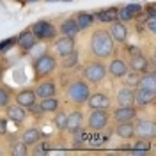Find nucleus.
<instances>
[{
    "label": "nucleus",
    "mask_w": 156,
    "mask_h": 156,
    "mask_svg": "<svg viewBox=\"0 0 156 156\" xmlns=\"http://www.w3.org/2000/svg\"><path fill=\"white\" fill-rule=\"evenodd\" d=\"M89 46H90V53L96 58H108L114 55V50H115V44H114V39L110 36V32L105 29H98L92 32V36L89 39Z\"/></svg>",
    "instance_id": "obj_1"
},
{
    "label": "nucleus",
    "mask_w": 156,
    "mask_h": 156,
    "mask_svg": "<svg viewBox=\"0 0 156 156\" xmlns=\"http://www.w3.org/2000/svg\"><path fill=\"white\" fill-rule=\"evenodd\" d=\"M89 96H90V87L85 80H75L66 89V98L75 105H85Z\"/></svg>",
    "instance_id": "obj_2"
},
{
    "label": "nucleus",
    "mask_w": 156,
    "mask_h": 156,
    "mask_svg": "<svg viewBox=\"0 0 156 156\" xmlns=\"http://www.w3.org/2000/svg\"><path fill=\"white\" fill-rule=\"evenodd\" d=\"M83 78H85V82H90V83H101V82H105V78H107V66L101 62V60H92V62H89L87 66L83 68Z\"/></svg>",
    "instance_id": "obj_3"
},
{
    "label": "nucleus",
    "mask_w": 156,
    "mask_h": 156,
    "mask_svg": "<svg viewBox=\"0 0 156 156\" xmlns=\"http://www.w3.org/2000/svg\"><path fill=\"white\" fill-rule=\"evenodd\" d=\"M57 68V60L51 53H43L39 55L36 60H34V71H36V76L43 78V76H48L51 75Z\"/></svg>",
    "instance_id": "obj_4"
},
{
    "label": "nucleus",
    "mask_w": 156,
    "mask_h": 156,
    "mask_svg": "<svg viewBox=\"0 0 156 156\" xmlns=\"http://www.w3.org/2000/svg\"><path fill=\"white\" fill-rule=\"evenodd\" d=\"M110 121V114L107 112V108H94L87 119V126L90 131H101L105 129Z\"/></svg>",
    "instance_id": "obj_5"
},
{
    "label": "nucleus",
    "mask_w": 156,
    "mask_h": 156,
    "mask_svg": "<svg viewBox=\"0 0 156 156\" xmlns=\"http://www.w3.org/2000/svg\"><path fill=\"white\" fill-rule=\"evenodd\" d=\"M32 32L34 36L37 37V41H50L57 36V29L51 21H46V20H39L32 25Z\"/></svg>",
    "instance_id": "obj_6"
},
{
    "label": "nucleus",
    "mask_w": 156,
    "mask_h": 156,
    "mask_svg": "<svg viewBox=\"0 0 156 156\" xmlns=\"http://www.w3.org/2000/svg\"><path fill=\"white\" fill-rule=\"evenodd\" d=\"M135 126V135L140 136V138H154V133H156V124L149 119H140L133 122Z\"/></svg>",
    "instance_id": "obj_7"
},
{
    "label": "nucleus",
    "mask_w": 156,
    "mask_h": 156,
    "mask_svg": "<svg viewBox=\"0 0 156 156\" xmlns=\"http://www.w3.org/2000/svg\"><path fill=\"white\" fill-rule=\"evenodd\" d=\"M154 92L153 90H147V89H136L133 90V105L136 107L144 108V107H149V105H153L154 103Z\"/></svg>",
    "instance_id": "obj_8"
},
{
    "label": "nucleus",
    "mask_w": 156,
    "mask_h": 156,
    "mask_svg": "<svg viewBox=\"0 0 156 156\" xmlns=\"http://www.w3.org/2000/svg\"><path fill=\"white\" fill-rule=\"evenodd\" d=\"M136 115H138V112L133 105L131 107H117L112 114L115 122H131L136 119Z\"/></svg>",
    "instance_id": "obj_9"
},
{
    "label": "nucleus",
    "mask_w": 156,
    "mask_h": 156,
    "mask_svg": "<svg viewBox=\"0 0 156 156\" xmlns=\"http://www.w3.org/2000/svg\"><path fill=\"white\" fill-rule=\"evenodd\" d=\"M107 73H110V76L115 78V80L124 78V75L128 73V62L122 58H112L107 68Z\"/></svg>",
    "instance_id": "obj_10"
},
{
    "label": "nucleus",
    "mask_w": 156,
    "mask_h": 156,
    "mask_svg": "<svg viewBox=\"0 0 156 156\" xmlns=\"http://www.w3.org/2000/svg\"><path fill=\"white\" fill-rule=\"evenodd\" d=\"M36 96L37 98H50V96H55L57 94V83L53 80H44V82H39L36 89H34Z\"/></svg>",
    "instance_id": "obj_11"
},
{
    "label": "nucleus",
    "mask_w": 156,
    "mask_h": 156,
    "mask_svg": "<svg viewBox=\"0 0 156 156\" xmlns=\"http://www.w3.org/2000/svg\"><path fill=\"white\" fill-rule=\"evenodd\" d=\"M108 32H110V36H112V39H114L115 43H124L126 37H128L126 25H124V21H119V20H115V21L110 23Z\"/></svg>",
    "instance_id": "obj_12"
},
{
    "label": "nucleus",
    "mask_w": 156,
    "mask_h": 156,
    "mask_svg": "<svg viewBox=\"0 0 156 156\" xmlns=\"http://www.w3.org/2000/svg\"><path fill=\"white\" fill-rule=\"evenodd\" d=\"M16 43H18V46L23 50V51H30V50L37 44V37H36L34 32L29 29V30H23L18 37H16Z\"/></svg>",
    "instance_id": "obj_13"
},
{
    "label": "nucleus",
    "mask_w": 156,
    "mask_h": 156,
    "mask_svg": "<svg viewBox=\"0 0 156 156\" xmlns=\"http://www.w3.org/2000/svg\"><path fill=\"white\" fill-rule=\"evenodd\" d=\"M5 114L9 117L12 122H16V124H21V122H25V119H27V108L20 107L18 103H14V105H7L5 107Z\"/></svg>",
    "instance_id": "obj_14"
},
{
    "label": "nucleus",
    "mask_w": 156,
    "mask_h": 156,
    "mask_svg": "<svg viewBox=\"0 0 156 156\" xmlns=\"http://www.w3.org/2000/svg\"><path fill=\"white\" fill-rule=\"evenodd\" d=\"M75 44H76V43H75V37H69V36H62V37H58L57 41H55V51H57L60 57H64V55L71 53L73 50L76 48Z\"/></svg>",
    "instance_id": "obj_15"
},
{
    "label": "nucleus",
    "mask_w": 156,
    "mask_h": 156,
    "mask_svg": "<svg viewBox=\"0 0 156 156\" xmlns=\"http://www.w3.org/2000/svg\"><path fill=\"white\" fill-rule=\"evenodd\" d=\"M85 103L89 105L90 110H94V108H108L110 107V98L105 92H96V94H90Z\"/></svg>",
    "instance_id": "obj_16"
},
{
    "label": "nucleus",
    "mask_w": 156,
    "mask_h": 156,
    "mask_svg": "<svg viewBox=\"0 0 156 156\" xmlns=\"http://www.w3.org/2000/svg\"><path fill=\"white\" fill-rule=\"evenodd\" d=\"M117 105L119 107H131L133 105V87H129V85H122V87L117 90Z\"/></svg>",
    "instance_id": "obj_17"
},
{
    "label": "nucleus",
    "mask_w": 156,
    "mask_h": 156,
    "mask_svg": "<svg viewBox=\"0 0 156 156\" xmlns=\"http://www.w3.org/2000/svg\"><path fill=\"white\" fill-rule=\"evenodd\" d=\"M36 101H37V96H36L34 89H21L18 94H16V103L23 108H29Z\"/></svg>",
    "instance_id": "obj_18"
},
{
    "label": "nucleus",
    "mask_w": 156,
    "mask_h": 156,
    "mask_svg": "<svg viewBox=\"0 0 156 156\" xmlns=\"http://www.w3.org/2000/svg\"><path fill=\"white\" fill-rule=\"evenodd\" d=\"M117 136H121L122 140H129L135 136V126H133V121L131 122H117V126L114 128Z\"/></svg>",
    "instance_id": "obj_19"
},
{
    "label": "nucleus",
    "mask_w": 156,
    "mask_h": 156,
    "mask_svg": "<svg viewBox=\"0 0 156 156\" xmlns=\"http://www.w3.org/2000/svg\"><path fill=\"white\" fill-rule=\"evenodd\" d=\"M58 32L62 34V36H69V37H76L80 29H78L76 21L75 18H66L62 23H60V27H58Z\"/></svg>",
    "instance_id": "obj_20"
},
{
    "label": "nucleus",
    "mask_w": 156,
    "mask_h": 156,
    "mask_svg": "<svg viewBox=\"0 0 156 156\" xmlns=\"http://www.w3.org/2000/svg\"><path fill=\"white\" fill-rule=\"evenodd\" d=\"M82 122H83V114L80 110H75L68 114V119H66V129L68 131H76L78 128H82Z\"/></svg>",
    "instance_id": "obj_21"
},
{
    "label": "nucleus",
    "mask_w": 156,
    "mask_h": 156,
    "mask_svg": "<svg viewBox=\"0 0 156 156\" xmlns=\"http://www.w3.org/2000/svg\"><path fill=\"white\" fill-rule=\"evenodd\" d=\"M147 66H149V62L144 57V53H138V55H131L129 57V66L128 68H131L135 73H144V71H147Z\"/></svg>",
    "instance_id": "obj_22"
},
{
    "label": "nucleus",
    "mask_w": 156,
    "mask_h": 156,
    "mask_svg": "<svg viewBox=\"0 0 156 156\" xmlns=\"http://www.w3.org/2000/svg\"><path fill=\"white\" fill-rule=\"evenodd\" d=\"M136 87L147 89V90H153V92H156V75L153 73V71H149V73H146V71H144V75L138 78Z\"/></svg>",
    "instance_id": "obj_23"
},
{
    "label": "nucleus",
    "mask_w": 156,
    "mask_h": 156,
    "mask_svg": "<svg viewBox=\"0 0 156 156\" xmlns=\"http://www.w3.org/2000/svg\"><path fill=\"white\" fill-rule=\"evenodd\" d=\"M39 138H41V131H39L37 128H27L21 133V142L25 146H36L39 142Z\"/></svg>",
    "instance_id": "obj_24"
},
{
    "label": "nucleus",
    "mask_w": 156,
    "mask_h": 156,
    "mask_svg": "<svg viewBox=\"0 0 156 156\" xmlns=\"http://www.w3.org/2000/svg\"><path fill=\"white\" fill-rule=\"evenodd\" d=\"M94 20L101 21V23H112L117 20V7H108V9L98 11L94 14Z\"/></svg>",
    "instance_id": "obj_25"
},
{
    "label": "nucleus",
    "mask_w": 156,
    "mask_h": 156,
    "mask_svg": "<svg viewBox=\"0 0 156 156\" xmlns=\"http://www.w3.org/2000/svg\"><path fill=\"white\" fill-rule=\"evenodd\" d=\"M75 21H76L78 29H80V32H82V30L89 29V27L94 23V14H90V12H78Z\"/></svg>",
    "instance_id": "obj_26"
},
{
    "label": "nucleus",
    "mask_w": 156,
    "mask_h": 156,
    "mask_svg": "<svg viewBox=\"0 0 156 156\" xmlns=\"http://www.w3.org/2000/svg\"><path fill=\"white\" fill-rule=\"evenodd\" d=\"M78 62H80V55H78L76 48H75L71 53L64 55V58H62V68L64 69H73V68L78 66Z\"/></svg>",
    "instance_id": "obj_27"
},
{
    "label": "nucleus",
    "mask_w": 156,
    "mask_h": 156,
    "mask_svg": "<svg viewBox=\"0 0 156 156\" xmlns=\"http://www.w3.org/2000/svg\"><path fill=\"white\" fill-rule=\"evenodd\" d=\"M39 105L43 108V112L46 114V112H57L58 108V99L55 96H50V98H43L41 101H39Z\"/></svg>",
    "instance_id": "obj_28"
},
{
    "label": "nucleus",
    "mask_w": 156,
    "mask_h": 156,
    "mask_svg": "<svg viewBox=\"0 0 156 156\" xmlns=\"http://www.w3.org/2000/svg\"><path fill=\"white\" fill-rule=\"evenodd\" d=\"M149 149H151V138H138L131 146V151H135V153H144Z\"/></svg>",
    "instance_id": "obj_29"
},
{
    "label": "nucleus",
    "mask_w": 156,
    "mask_h": 156,
    "mask_svg": "<svg viewBox=\"0 0 156 156\" xmlns=\"http://www.w3.org/2000/svg\"><path fill=\"white\" fill-rule=\"evenodd\" d=\"M11 103V92L7 87H0V110Z\"/></svg>",
    "instance_id": "obj_30"
},
{
    "label": "nucleus",
    "mask_w": 156,
    "mask_h": 156,
    "mask_svg": "<svg viewBox=\"0 0 156 156\" xmlns=\"http://www.w3.org/2000/svg\"><path fill=\"white\" fill-rule=\"evenodd\" d=\"M135 16L128 11V7L124 5V7H121V9H117V20L119 21H129V20H133Z\"/></svg>",
    "instance_id": "obj_31"
},
{
    "label": "nucleus",
    "mask_w": 156,
    "mask_h": 156,
    "mask_svg": "<svg viewBox=\"0 0 156 156\" xmlns=\"http://www.w3.org/2000/svg\"><path fill=\"white\" fill-rule=\"evenodd\" d=\"M66 119H68V114L66 112H58L55 119H53V122H55V126L58 129H66Z\"/></svg>",
    "instance_id": "obj_32"
},
{
    "label": "nucleus",
    "mask_w": 156,
    "mask_h": 156,
    "mask_svg": "<svg viewBox=\"0 0 156 156\" xmlns=\"http://www.w3.org/2000/svg\"><path fill=\"white\" fill-rule=\"evenodd\" d=\"M138 75H140V73H135V71H133V73H129V75H124V76H126V85H129V87H136V83H138Z\"/></svg>",
    "instance_id": "obj_33"
},
{
    "label": "nucleus",
    "mask_w": 156,
    "mask_h": 156,
    "mask_svg": "<svg viewBox=\"0 0 156 156\" xmlns=\"http://www.w3.org/2000/svg\"><path fill=\"white\" fill-rule=\"evenodd\" d=\"M11 153H12V154H27V146H25L23 142H14Z\"/></svg>",
    "instance_id": "obj_34"
},
{
    "label": "nucleus",
    "mask_w": 156,
    "mask_h": 156,
    "mask_svg": "<svg viewBox=\"0 0 156 156\" xmlns=\"http://www.w3.org/2000/svg\"><path fill=\"white\" fill-rule=\"evenodd\" d=\"M144 27H147L149 32H156V18H146V23H144Z\"/></svg>",
    "instance_id": "obj_35"
},
{
    "label": "nucleus",
    "mask_w": 156,
    "mask_h": 156,
    "mask_svg": "<svg viewBox=\"0 0 156 156\" xmlns=\"http://www.w3.org/2000/svg\"><path fill=\"white\" fill-rule=\"evenodd\" d=\"M12 43H16V37H11V39L2 41V43H0V51H5V50H9L11 46H12Z\"/></svg>",
    "instance_id": "obj_36"
},
{
    "label": "nucleus",
    "mask_w": 156,
    "mask_h": 156,
    "mask_svg": "<svg viewBox=\"0 0 156 156\" xmlns=\"http://www.w3.org/2000/svg\"><path fill=\"white\" fill-rule=\"evenodd\" d=\"M128 7V11L135 16V14H138V12H142V5L140 4H129V5H126Z\"/></svg>",
    "instance_id": "obj_37"
},
{
    "label": "nucleus",
    "mask_w": 156,
    "mask_h": 156,
    "mask_svg": "<svg viewBox=\"0 0 156 156\" xmlns=\"http://www.w3.org/2000/svg\"><path fill=\"white\" fill-rule=\"evenodd\" d=\"M5 133H7V121L0 119V135H5Z\"/></svg>",
    "instance_id": "obj_38"
},
{
    "label": "nucleus",
    "mask_w": 156,
    "mask_h": 156,
    "mask_svg": "<svg viewBox=\"0 0 156 156\" xmlns=\"http://www.w3.org/2000/svg\"><path fill=\"white\" fill-rule=\"evenodd\" d=\"M147 18H156L154 5H149V7H147Z\"/></svg>",
    "instance_id": "obj_39"
},
{
    "label": "nucleus",
    "mask_w": 156,
    "mask_h": 156,
    "mask_svg": "<svg viewBox=\"0 0 156 156\" xmlns=\"http://www.w3.org/2000/svg\"><path fill=\"white\" fill-rule=\"evenodd\" d=\"M2 75H4V68L0 66V78H2Z\"/></svg>",
    "instance_id": "obj_40"
},
{
    "label": "nucleus",
    "mask_w": 156,
    "mask_h": 156,
    "mask_svg": "<svg viewBox=\"0 0 156 156\" xmlns=\"http://www.w3.org/2000/svg\"><path fill=\"white\" fill-rule=\"evenodd\" d=\"M25 2H30V4H32V2H37V0H25Z\"/></svg>",
    "instance_id": "obj_41"
},
{
    "label": "nucleus",
    "mask_w": 156,
    "mask_h": 156,
    "mask_svg": "<svg viewBox=\"0 0 156 156\" xmlns=\"http://www.w3.org/2000/svg\"><path fill=\"white\" fill-rule=\"evenodd\" d=\"M48 2H58V0H48Z\"/></svg>",
    "instance_id": "obj_42"
},
{
    "label": "nucleus",
    "mask_w": 156,
    "mask_h": 156,
    "mask_svg": "<svg viewBox=\"0 0 156 156\" xmlns=\"http://www.w3.org/2000/svg\"><path fill=\"white\" fill-rule=\"evenodd\" d=\"M16 2H21V0H16Z\"/></svg>",
    "instance_id": "obj_43"
},
{
    "label": "nucleus",
    "mask_w": 156,
    "mask_h": 156,
    "mask_svg": "<svg viewBox=\"0 0 156 156\" xmlns=\"http://www.w3.org/2000/svg\"><path fill=\"white\" fill-rule=\"evenodd\" d=\"M66 2H69V0H66Z\"/></svg>",
    "instance_id": "obj_44"
},
{
    "label": "nucleus",
    "mask_w": 156,
    "mask_h": 156,
    "mask_svg": "<svg viewBox=\"0 0 156 156\" xmlns=\"http://www.w3.org/2000/svg\"><path fill=\"white\" fill-rule=\"evenodd\" d=\"M0 153H2V151H0Z\"/></svg>",
    "instance_id": "obj_45"
}]
</instances>
